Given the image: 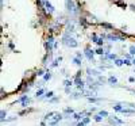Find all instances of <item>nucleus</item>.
<instances>
[{
    "instance_id": "nucleus-25",
    "label": "nucleus",
    "mask_w": 135,
    "mask_h": 126,
    "mask_svg": "<svg viewBox=\"0 0 135 126\" xmlns=\"http://www.w3.org/2000/svg\"><path fill=\"white\" fill-rule=\"evenodd\" d=\"M73 118H74V119H80V118H81V114H74Z\"/></svg>"
},
{
    "instance_id": "nucleus-26",
    "label": "nucleus",
    "mask_w": 135,
    "mask_h": 126,
    "mask_svg": "<svg viewBox=\"0 0 135 126\" xmlns=\"http://www.w3.org/2000/svg\"><path fill=\"white\" fill-rule=\"evenodd\" d=\"M114 109L116 110V111H122V109H123V107H120V106H114Z\"/></svg>"
},
{
    "instance_id": "nucleus-28",
    "label": "nucleus",
    "mask_w": 135,
    "mask_h": 126,
    "mask_svg": "<svg viewBox=\"0 0 135 126\" xmlns=\"http://www.w3.org/2000/svg\"><path fill=\"white\" fill-rule=\"evenodd\" d=\"M42 94H43V89H39V91L37 92V96H42Z\"/></svg>"
},
{
    "instance_id": "nucleus-16",
    "label": "nucleus",
    "mask_w": 135,
    "mask_h": 126,
    "mask_svg": "<svg viewBox=\"0 0 135 126\" xmlns=\"http://www.w3.org/2000/svg\"><path fill=\"white\" fill-rule=\"evenodd\" d=\"M101 26L105 29H112V25H109V23H101Z\"/></svg>"
},
{
    "instance_id": "nucleus-10",
    "label": "nucleus",
    "mask_w": 135,
    "mask_h": 126,
    "mask_svg": "<svg viewBox=\"0 0 135 126\" xmlns=\"http://www.w3.org/2000/svg\"><path fill=\"white\" fill-rule=\"evenodd\" d=\"M86 21H88L89 23H97V21L95 19V16H91V15H88V16H86Z\"/></svg>"
},
{
    "instance_id": "nucleus-31",
    "label": "nucleus",
    "mask_w": 135,
    "mask_h": 126,
    "mask_svg": "<svg viewBox=\"0 0 135 126\" xmlns=\"http://www.w3.org/2000/svg\"><path fill=\"white\" fill-rule=\"evenodd\" d=\"M118 6H120V7H123V8H126V4H123V3H118Z\"/></svg>"
},
{
    "instance_id": "nucleus-27",
    "label": "nucleus",
    "mask_w": 135,
    "mask_h": 126,
    "mask_svg": "<svg viewBox=\"0 0 135 126\" xmlns=\"http://www.w3.org/2000/svg\"><path fill=\"white\" fill-rule=\"evenodd\" d=\"M82 122H84V125H85V123H88V122H89V117H85V118H84V121H82Z\"/></svg>"
},
{
    "instance_id": "nucleus-30",
    "label": "nucleus",
    "mask_w": 135,
    "mask_h": 126,
    "mask_svg": "<svg viewBox=\"0 0 135 126\" xmlns=\"http://www.w3.org/2000/svg\"><path fill=\"white\" fill-rule=\"evenodd\" d=\"M124 64H126V65H131V64H132V62H131V61H128V60H126V61H124Z\"/></svg>"
},
{
    "instance_id": "nucleus-19",
    "label": "nucleus",
    "mask_w": 135,
    "mask_h": 126,
    "mask_svg": "<svg viewBox=\"0 0 135 126\" xmlns=\"http://www.w3.org/2000/svg\"><path fill=\"white\" fill-rule=\"evenodd\" d=\"M63 84H65L66 87H70V85H72V81H70V80H65V81H63Z\"/></svg>"
},
{
    "instance_id": "nucleus-20",
    "label": "nucleus",
    "mask_w": 135,
    "mask_h": 126,
    "mask_svg": "<svg viewBox=\"0 0 135 126\" xmlns=\"http://www.w3.org/2000/svg\"><path fill=\"white\" fill-rule=\"evenodd\" d=\"M96 53H97V54H101V56H103V53H105V52L103 50V48H99V49L96 50Z\"/></svg>"
},
{
    "instance_id": "nucleus-9",
    "label": "nucleus",
    "mask_w": 135,
    "mask_h": 126,
    "mask_svg": "<svg viewBox=\"0 0 135 126\" xmlns=\"http://www.w3.org/2000/svg\"><path fill=\"white\" fill-rule=\"evenodd\" d=\"M45 6H46V8L49 10V12H54V8H53V6H51L49 2H45Z\"/></svg>"
},
{
    "instance_id": "nucleus-7",
    "label": "nucleus",
    "mask_w": 135,
    "mask_h": 126,
    "mask_svg": "<svg viewBox=\"0 0 135 126\" xmlns=\"http://www.w3.org/2000/svg\"><path fill=\"white\" fill-rule=\"evenodd\" d=\"M81 60H82V58H80V57H74L73 58V62H74V64H76L77 66H81Z\"/></svg>"
},
{
    "instance_id": "nucleus-11",
    "label": "nucleus",
    "mask_w": 135,
    "mask_h": 126,
    "mask_svg": "<svg viewBox=\"0 0 135 126\" xmlns=\"http://www.w3.org/2000/svg\"><path fill=\"white\" fill-rule=\"evenodd\" d=\"M120 113H123V114H134L135 111L134 110H128V109H122Z\"/></svg>"
},
{
    "instance_id": "nucleus-12",
    "label": "nucleus",
    "mask_w": 135,
    "mask_h": 126,
    "mask_svg": "<svg viewBox=\"0 0 135 126\" xmlns=\"http://www.w3.org/2000/svg\"><path fill=\"white\" fill-rule=\"evenodd\" d=\"M68 33H73V31H74V26H73V23H72V25H68Z\"/></svg>"
},
{
    "instance_id": "nucleus-21",
    "label": "nucleus",
    "mask_w": 135,
    "mask_h": 126,
    "mask_svg": "<svg viewBox=\"0 0 135 126\" xmlns=\"http://www.w3.org/2000/svg\"><path fill=\"white\" fill-rule=\"evenodd\" d=\"M0 114H2V121H4V118H6V115H7V113L4 111V110H2V113H0Z\"/></svg>"
},
{
    "instance_id": "nucleus-33",
    "label": "nucleus",
    "mask_w": 135,
    "mask_h": 126,
    "mask_svg": "<svg viewBox=\"0 0 135 126\" xmlns=\"http://www.w3.org/2000/svg\"><path fill=\"white\" fill-rule=\"evenodd\" d=\"M132 64H135V58H134V61H132Z\"/></svg>"
},
{
    "instance_id": "nucleus-2",
    "label": "nucleus",
    "mask_w": 135,
    "mask_h": 126,
    "mask_svg": "<svg viewBox=\"0 0 135 126\" xmlns=\"http://www.w3.org/2000/svg\"><path fill=\"white\" fill-rule=\"evenodd\" d=\"M65 4H66V10L69 11V12H72V14H77L78 12V10H77L76 4L73 3V0H65Z\"/></svg>"
},
{
    "instance_id": "nucleus-14",
    "label": "nucleus",
    "mask_w": 135,
    "mask_h": 126,
    "mask_svg": "<svg viewBox=\"0 0 135 126\" xmlns=\"http://www.w3.org/2000/svg\"><path fill=\"white\" fill-rule=\"evenodd\" d=\"M101 118H103V115L97 114V115H95V121H96V122H101Z\"/></svg>"
},
{
    "instance_id": "nucleus-17",
    "label": "nucleus",
    "mask_w": 135,
    "mask_h": 126,
    "mask_svg": "<svg viewBox=\"0 0 135 126\" xmlns=\"http://www.w3.org/2000/svg\"><path fill=\"white\" fill-rule=\"evenodd\" d=\"M43 79H45V81H47V80H50V79H51V73L49 72V73H47V75H45V77H43Z\"/></svg>"
},
{
    "instance_id": "nucleus-4",
    "label": "nucleus",
    "mask_w": 135,
    "mask_h": 126,
    "mask_svg": "<svg viewBox=\"0 0 135 126\" xmlns=\"http://www.w3.org/2000/svg\"><path fill=\"white\" fill-rule=\"evenodd\" d=\"M85 56H86V58H88V60L92 61V60H93V50L86 49V50H85Z\"/></svg>"
},
{
    "instance_id": "nucleus-24",
    "label": "nucleus",
    "mask_w": 135,
    "mask_h": 126,
    "mask_svg": "<svg viewBox=\"0 0 135 126\" xmlns=\"http://www.w3.org/2000/svg\"><path fill=\"white\" fill-rule=\"evenodd\" d=\"M73 113V109H66L65 110V114H72Z\"/></svg>"
},
{
    "instance_id": "nucleus-22",
    "label": "nucleus",
    "mask_w": 135,
    "mask_h": 126,
    "mask_svg": "<svg viewBox=\"0 0 135 126\" xmlns=\"http://www.w3.org/2000/svg\"><path fill=\"white\" fill-rule=\"evenodd\" d=\"M130 53L135 56V46H130Z\"/></svg>"
},
{
    "instance_id": "nucleus-29",
    "label": "nucleus",
    "mask_w": 135,
    "mask_h": 126,
    "mask_svg": "<svg viewBox=\"0 0 135 126\" xmlns=\"http://www.w3.org/2000/svg\"><path fill=\"white\" fill-rule=\"evenodd\" d=\"M37 75H38V76H42V75H43V70H42V69H39L38 72H37Z\"/></svg>"
},
{
    "instance_id": "nucleus-15",
    "label": "nucleus",
    "mask_w": 135,
    "mask_h": 126,
    "mask_svg": "<svg viewBox=\"0 0 135 126\" xmlns=\"http://www.w3.org/2000/svg\"><path fill=\"white\" fill-rule=\"evenodd\" d=\"M103 39H104V35H103V37H101V38H99V39H97V42H96V44L101 46L103 44H104V41H103Z\"/></svg>"
},
{
    "instance_id": "nucleus-34",
    "label": "nucleus",
    "mask_w": 135,
    "mask_h": 126,
    "mask_svg": "<svg viewBox=\"0 0 135 126\" xmlns=\"http://www.w3.org/2000/svg\"><path fill=\"white\" fill-rule=\"evenodd\" d=\"M116 2H119V0H116Z\"/></svg>"
},
{
    "instance_id": "nucleus-1",
    "label": "nucleus",
    "mask_w": 135,
    "mask_h": 126,
    "mask_svg": "<svg viewBox=\"0 0 135 126\" xmlns=\"http://www.w3.org/2000/svg\"><path fill=\"white\" fill-rule=\"evenodd\" d=\"M45 122L46 123H49V125H55L57 122H59L62 119V115L59 113H57V111H53V113H49L45 117Z\"/></svg>"
},
{
    "instance_id": "nucleus-13",
    "label": "nucleus",
    "mask_w": 135,
    "mask_h": 126,
    "mask_svg": "<svg viewBox=\"0 0 135 126\" xmlns=\"http://www.w3.org/2000/svg\"><path fill=\"white\" fill-rule=\"evenodd\" d=\"M123 64H124V61H123V60H118V58H116V60H115V65H118V66H122Z\"/></svg>"
},
{
    "instance_id": "nucleus-5",
    "label": "nucleus",
    "mask_w": 135,
    "mask_h": 126,
    "mask_svg": "<svg viewBox=\"0 0 135 126\" xmlns=\"http://www.w3.org/2000/svg\"><path fill=\"white\" fill-rule=\"evenodd\" d=\"M76 84H77L78 88H82V87H84V81H82L80 77H76Z\"/></svg>"
},
{
    "instance_id": "nucleus-8",
    "label": "nucleus",
    "mask_w": 135,
    "mask_h": 126,
    "mask_svg": "<svg viewBox=\"0 0 135 126\" xmlns=\"http://www.w3.org/2000/svg\"><path fill=\"white\" fill-rule=\"evenodd\" d=\"M108 83L111 85H115L118 83V80H116V77H114V76H111V77H108Z\"/></svg>"
},
{
    "instance_id": "nucleus-3",
    "label": "nucleus",
    "mask_w": 135,
    "mask_h": 126,
    "mask_svg": "<svg viewBox=\"0 0 135 126\" xmlns=\"http://www.w3.org/2000/svg\"><path fill=\"white\" fill-rule=\"evenodd\" d=\"M63 44L68 45V46H70V48H77V41L74 38H69V35H65L63 37Z\"/></svg>"
},
{
    "instance_id": "nucleus-6",
    "label": "nucleus",
    "mask_w": 135,
    "mask_h": 126,
    "mask_svg": "<svg viewBox=\"0 0 135 126\" xmlns=\"http://www.w3.org/2000/svg\"><path fill=\"white\" fill-rule=\"evenodd\" d=\"M86 72H88V75H92V76H100V73H99L97 70H95V69H88Z\"/></svg>"
},
{
    "instance_id": "nucleus-23",
    "label": "nucleus",
    "mask_w": 135,
    "mask_h": 126,
    "mask_svg": "<svg viewBox=\"0 0 135 126\" xmlns=\"http://www.w3.org/2000/svg\"><path fill=\"white\" fill-rule=\"evenodd\" d=\"M99 114H100V115H103V117H108V113H107V111H104V110H103V111H100Z\"/></svg>"
},
{
    "instance_id": "nucleus-32",
    "label": "nucleus",
    "mask_w": 135,
    "mask_h": 126,
    "mask_svg": "<svg viewBox=\"0 0 135 126\" xmlns=\"http://www.w3.org/2000/svg\"><path fill=\"white\" fill-rule=\"evenodd\" d=\"M130 8L132 10V11H135V6H130Z\"/></svg>"
},
{
    "instance_id": "nucleus-18",
    "label": "nucleus",
    "mask_w": 135,
    "mask_h": 126,
    "mask_svg": "<svg viewBox=\"0 0 135 126\" xmlns=\"http://www.w3.org/2000/svg\"><path fill=\"white\" fill-rule=\"evenodd\" d=\"M54 95V94H53V91H49V92H46V98H47V99H49V98H51V96H53Z\"/></svg>"
}]
</instances>
